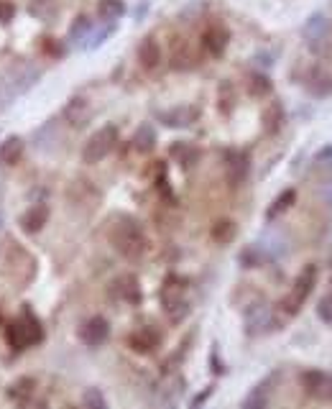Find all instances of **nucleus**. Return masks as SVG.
<instances>
[{
  "instance_id": "f8f14e48",
  "label": "nucleus",
  "mask_w": 332,
  "mask_h": 409,
  "mask_svg": "<svg viewBox=\"0 0 332 409\" xmlns=\"http://www.w3.org/2000/svg\"><path fill=\"white\" fill-rule=\"evenodd\" d=\"M26 143L21 136H10L0 143V167H16L18 161L24 159Z\"/></svg>"
},
{
  "instance_id": "20e7f679",
  "label": "nucleus",
  "mask_w": 332,
  "mask_h": 409,
  "mask_svg": "<svg viewBox=\"0 0 332 409\" xmlns=\"http://www.w3.org/2000/svg\"><path fill=\"white\" fill-rule=\"evenodd\" d=\"M116 146H118V128L116 125H102L84 143L82 161L84 164H100L102 159H108Z\"/></svg>"
},
{
  "instance_id": "9d476101",
  "label": "nucleus",
  "mask_w": 332,
  "mask_h": 409,
  "mask_svg": "<svg viewBox=\"0 0 332 409\" xmlns=\"http://www.w3.org/2000/svg\"><path fill=\"white\" fill-rule=\"evenodd\" d=\"M42 77V69L39 67H31V64H21V67H16L13 72H10V95H21V92H26L28 87H33L36 84V80Z\"/></svg>"
},
{
  "instance_id": "aec40b11",
  "label": "nucleus",
  "mask_w": 332,
  "mask_h": 409,
  "mask_svg": "<svg viewBox=\"0 0 332 409\" xmlns=\"http://www.w3.org/2000/svg\"><path fill=\"white\" fill-rule=\"evenodd\" d=\"M123 13H125L123 0H100L98 3V16L105 24H116L118 18H123Z\"/></svg>"
},
{
  "instance_id": "f257e3e1",
  "label": "nucleus",
  "mask_w": 332,
  "mask_h": 409,
  "mask_svg": "<svg viewBox=\"0 0 332 409\" xmlns=\"http://www.w3.org/2000/svg\"><path fill=\"white\" fill-rule=\"evenodd\" d=\"M110 243H113V248L128 261H138L143 253H146V248H149V241H146L143 228L128 215H123L116 226L110 228Z\"/></svg>"
},
{
  "instance_id": "5701e85b",
  "label": "nucleus",
  "mask_w": 332,
  "mask_h": 409,
  "mask_svg": "<svg viewBox=\"0 0 332 409\" xmlns=\"http://www.w3.org/2000/svg\"><path fill=\"white\" fill-rule=\"evenodd\" d=\"M235 233H238V228H235V223L232 220H217L215 226H212V241L215 243H230L232 238H235Z\"/></svg>"
},
{
  "instance_id": "bb28decb",
  "label": "nucleus",
  "mask_w": 332,
  "mask_h": 409,
  "mask_svg": "<svg viewBox=\"0 0 332 409\" xmlns=\"http://www.w3.org/2000/svg\"><path fill=\"white\" fill-rule=\"evenodd\" d=\"M82 404L90 409H105L108 407V401H105V397L100 394V389H87L82 397Z\"/></svg>"
},
{
  "instance_id": "2eb2a0df",
  "label": "nucleus",
  "mask_w": 332,
  "mask_h": 409,
  "mask_svg": "<svg viewBox=\"0 0 332 409\" xmlns=\"http://www.w3.org/2000/svg\"><path fill=\"white\" fill-rule=\"evenodd\" d=\"M138 62H141L143 69H156L161 64V49H158V42L154 36H146L138 44Z\"/></svg>"
},
{
  "instance_id": "72a5a7b5",
  "label": "nucleus",
  "mask_w": 332,
  "mask_h": 409,
  "mask_svg": "<svg viewBox=\"0 0 332 409\" xmlns=\"http://www.w3.org/2000/svg\"><path fill=\"white\" fill-rule=\"evenodd\" d=\"M320 194H322V197H324V202H327V205H330V208H332V182H327V184H324L322 190H320Z\"/></svg>"
},
{
  "instance_id": "7c9ffc66",
  "label": "nucleus",
  "mask_w": 332,
  "mask_h": 409,
  "mask_svg": "<svg viewBox=\"0 0 332 409\" xmlns=\"http://www.w3.org/2000/svg\"><path fill=\"white\" fill-rule=\"evenodd\" d=\"M13 13H16V6L10 0H0V24H8Z\"/></svg>"
},
{
  "instance_id": "9b49d317",
  "label": "nucleus",
  "mask_w": 332,
  "mask_h": 409,
  "mask_svg": "<svg viewBox=\"0 0 332 409\" xmlns=\"http://www.w3.org/2000/svg\"><path fill=\"white\" fill-rule=\"evenodd\" d=\"M158 118H161V123L169 125V128H190L199 118V110L192 108V105H179V108H174V110L158 113Z\"/></svg>"
},
{
  "instance_id": "0eeeda50",
  "label": "nucleus",
  "mask_w": 332,
  "mask_h": 409,
  "mask_svg": "<svg viewBox=\"0 0 332 409\" xmlns=\"http://www.w3.org/2000/svg\"><path fill=\"white\" fill-rule=\"evenodd\" d=\"M108 338H110V322L105 318H100V315L84 320L82 327H80V340H82L84 345H90V348L102 345Z\"/></svg>"
},
{
  "instance_id": "f03ea898",
  "label": "nucleus",
  "mask_w": 332,
  "mask_h": 409,
  "mask_svg": "<svg viewBox=\"0 0 332 409\" xmlns=\"http://www.w3.org/2000/svg\"><path fill=\"white\" fill-rule=\"evenodd\" d=\"M317 287V266L315 264H307V266L299 271V276L294 279L289 294L282 300V309L286 315H297L299 309L304 307V302L309 300V294L315 292Z\"/></svg>"
},
{
  "instance_id": "ddd939ff",
  "label": "nucleus",
  "mask_w": 332,
  "mask_h": 409,
  "mask_svg": "<svg viewBox=\"0 0 332 409\" xmlns=\"http://www.w3.org/2000/svg\"><path fill=\"white\" fill-rule=\"evenodd\" d=\"M46 223H49V208L46 205H31L21 217V228L26 233H39Z\"/></svg>"
},
{
  "instance_id": "c85d7f7f",
  "label": "nucleus",
  "mask_w": 332,
  "mask_h": 409,
  "mask_svg": "<svg viewBox=\"0 0 332 409\" xmlns=\"http://www.w3.org/2000/svg\"><path fill=\"white\" fill-rule=\"evenodd\" d=\"M172 156H179V159H182L184 167H190L192 161L197 159V151L190 149L187 143H176V146H172Z\"/></svg>"
},
{
  "instance_id": "4be33fe9",
  "label": "nucleus",
  "mask_w": 332,
  "mask_h": 409,
  "mask_svg": "<svg viewBox=\"0 0 332 409\" xmlns=\"http://www.w3.org/2000/svg\"><path fill=\"white\" fill-rule=\"evenodd\" d=\"M33 386H36V381H33V379H28V376H24V379H18L16 384H13V386L8 389V399L21 401V404H24V401L31 399Z\"/></svg>"
},
{
  "instance_id": "c9c22d12",
  "label": "nucleus",
  "mask_w": 332,
  "mask_h": 409,
  "mask_svg": "<svg viewBox=\"0 0 332 409\" xmlns=\"http://www.w3.org/2000/svg\"><path fill=\"white\" fill-rule=\"evenodd\" d=\"M0 228H3V210H0Z\"/></svg>"
},
{
  "instance_id": "39448f33",
  "label": "nucleus",
  "mask_w": 332,
  "mask_h": 409,
  "mask_svg": "<svg viewBox=\"0 0 332 409\" xmlns=\"http://www.w3.org/2000/svg\"><path fill=\"white\" fill-rule=\"evenodd\" d=\"M330 34L332 24L324 13H312L307 18V24H304V28H302V36H304V42H307L312 54H324L330 49Z\"/></svg>"
},
{
  "instance_id": "1a4fd4ad",
  "label": "nucleus",
  "mask_w": 332,
  "mask_h": 409,
  "mask_svg": "<svg viewBox=\"0 0 332 409\" xmlns=\"http://www.w3.org/2000/svg\"><path fill=\"white\" fill-rule=\"evenodd\" d=\"M228 42H230V31L225 28L223 24H212L202 34V44H205V49L212 54V57H223L225 49H228Z\"/></svg>"
},
{
  "instance_id": "f3484780",
  "label": "nucleus",
  "mask_w": 332,
  "mask_h": 409,
  "mask_svg": "<svg viewBox=\"0 0 332 409\" xmlns=\"http://www.w3.org/2000/svg\"><path fill=\"white\" fill-rule=\"evenodd\" d=\"M248 154H241V151H235L228 156V179L230 184H241L246 176H248Z\"/></svg>"
},
{
  "instance_id": "2f4dec72",
  "label": "nucleus",
  "mask_w": 332,
  "mask_h": 409,
  "mask_svg": "<svg viewBox=\"0 0 332 409\" xmlns=\"http://www.w3.org/2000/svg\"><path fill=\"white\" fill-rule=\"evenodd\" d=\"M315 164L317 167H332V146H327V149H322L317 154Z\"/></svg>"
},
{
  "instance_id": "c756f323",
  "label": "nucleus",
  "mask_w": 332,
  "mask_h": 409,
  "mask_svg": "<svg viewBox=\"0 0 332 409\" xmlns=\"http://www.w3.org/2000/svg\"><path fill=\"white\" fill-rule=\"evenodd\" d=\"M317 315L324 325H332V294H324L322 300L317 302Z\"/></svg>"
},
{
  "instance_id": "6ab92c4d",
  "label": "nucleus",
  "mask_w": 332,
  "mask_h": 409,
  "mask_svg": "<svg viewBox=\"0 0 332 409\" xmlns=\"http://www.w3.org/2000/svg\"><path fill=\"white\" fill-rule=\"evenodd\" d=\"M284 125V108L282 102H268V108L264 110V131L268 136H274Z\"/></svg>"
},
{
  "instance_id": "473e14b6",
  "label": "nucleus",
  "mask_w": 332,
  "mask_h": 409,
  "mask_svg": "<svg viewBox=\"0 0 332 409\" xmlns=\"http://www.w3.org/2000/svg\"><path fill=\"white\" fill-rule=\"evenodd\" d=\"M317 399L332 401V376L330 374L324 376V384H322V389H320V394H317Z\"/></svg>"
},
{
  "instance_id": "6e6552de",
  "label": "nucleus",
  "mask_w": 332,
  "mask_h": 409,
  "mask_svg": "<svg viewBox=\"0 0 332 409\" xmlns=\"http://www.w3.org/2000/svg\"><path fill=\"white\" fill-rule=\"evenodd\" d=\"M110 294L118 297V300L128 302V305H138V302L143 300L141 287H138V279H136L133 274L118 276L116 282H113V287H110Z\"/></svg>"
},
{
  "instance_id": "412c9836",
  "label": "nucleus",
  "mask_w": 332,
  "mask_h": 409,
  "mask_svg": "<svg viewBox=\"0 0 332 409\" xmlns=\"http://www.w3.org/2000/svg\"><path fill=\"white\" fill-rule=\"evenodd\" d=\"M294 202H297V190H291L289 187V190H284V192L279 194L274 202H271V208L266 210V217H268V220H274V217H279L282 212H286Z\"/></svg>"
},
{
  "instance_id": "393cba45",
  "label": "nucleus",
  "mask_w": 332,
  "mask_h": 409,
  "mask_svg": "<svg viewBox=\"0 0 332 409\" xmlns=\"http://www.w3.org/2000/svg\"><path fill=\"white\" fill-rule=\"evenodd\" d=\"M324 376H327L324 371H304V374H302V386H304V392L317 397L324 384Z\"/></svg>"
},
{
  "instance_id": "dca6fc26",
  "label": "nucleus",
  "mask_w": 332,
  "mask_h": 409,
  "mask_svg": "<svg viewBox=\"0 0 332 409\" xmlns=\"http://www.w3.org/2000/svg\"><path fill=\"white\" fill-rule=\"evenodd\" d=\"M64 116H66V120H69L72 125H77V128H82V125L87 123V120H90V116H92L90 102L84 100V98H72V100L66 102Z\"/></svg>"
},
{
  "instance_id": "cd10ccee",
  "label": "nucleus",
  "mask_w": 332,
  "mask_h": 409,
  "mask_svg": "<svg viewBox=\"0 0 332 409\" xmlns=\"http://www.w3.org/2000/svg\"><path fill=\"white\" fill-rule=\"evenodd\" d=\"M90 31H92V21L87 16H80L77 24L72 26V31H69V39H87Z\"/></svg>"
},
{
  "instance_id": "a211bd4d",
  "label": "nucleus",
  "mask_w": 332,
  "mask_h": 409,
  "mask_svg": "<svg viewBox=\"0 0 332 409\" xmlns=\"http://www.w3.org/2000/svg\"><path fill=\"white\" fill-rule=\"evenodd\" d=\"M133 146H136V151H141V154H151V151L156 149V131H154V125L151 123L138 125V131L133 136Z\"/></svg>"
},
{
  "instance_id": "7ed1b4c3",
  "label": "nucleus",
  "mask_w": 332,
  "mask_h": 409,
  "mask_svg": "<svg viewBox=\"0 0 332 409\" xmlns=\"http://www.w3.org/2000/svg\"><path fill=\"white\" fill-rule=\"evenodd\" d=\"M6 340L16 348V351H24V348H31V345H39L44 340V330L39 325V320L24 312L18 320H13L6 330Z\"/></svg>"
},
{
  "instance_id": "b1692460",
  "label": "nucleus",
  "mask_w": 332,
  "mask_h": 409,
  "mask_svg": "<svg viewBox=\"0 0 332 409\" xmlns=\"http://www.w3.org/2000/svg\"><path fill=\"white\" fill-rule=\"evenodd\" d=\"M268 384H271V379H266L264 384H258L253 392L248 394V399L243 401V407L250 409V407H266L268 404Z\"/></svg>"
},
{
  "instance_id": "f704fd0d",
  "label": "nucleus",
  "mask_w": 332,
  "mask_h": 409,
  "mask_svg": "<svg viewBox=\"0 0 332 409\" xmlns=\"http://www.w3.org/2000/svg\"><path fill=\"white\" fill-rule=\"evenodd\" d=\"M0 200H3V179H0Z\"/></svg>"
},
{
  "instance_id": "a878e982",
  "label": "nucleus",
  "mask_w": 332,
  "mask_h": 409,
  "mask_svg": "<svg viewBox=\"0 0 332 409\" xmlns=\"http://www.w3.org/2000/svg\"><path fill=\"white\" fill-rule=\"evenodd\" d=\"M248 90H250V95L264 98V95H268V92H271V80H268L266 75H250Z\"/></svg>"
},
{
  "instance_id": "4468645a",
  "label": "nucleus",
  "mask_w": 332,
  "mask_h": 409,
  "mask_svg": "<svg viewBox=\"0 0 332 409\" xmlns=\"http://www.w3.org/2000/svg\"><path fill=\"white\" fill-rule=\"evenodd\" d=\"M161 343V335L154 330V327H141L128 338V345H131L136 353H151Z\"/></svg>"
},
{
  "instance_id": "423d86ee",
  "label": "nucleus",
  "mask_w": 332,
  "mask_h": 409,
  "mask_svg": "<svg viewBox=\"0 0 332 409\" xmlns=\"http://www.w3.org/2000/svg\"><path fill=\"white\" fill-rule=\"evenodd\" d=\"M274 327V307L266 300H258L246 307V333L264 335Z\"/></svg>"
}]
</instances>
